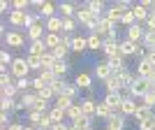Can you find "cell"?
Segmentation results:
<instances>
[{
	"instance_id": "e575fe53",
	"label": "cell",
	"mask_w": 155,
	"mask_h": 130,
	"mask_svg": "<svg viewBox=\"0 0 155 130\" xmlns=\"http://www.w3.org/2000/svg\"><path fill=\"white\" fill-rule=\"evenodd\" d=\"M72 125H74L77 130H93V128H95V125H93V118H91V116H81L79 121H74Z\"/></svg>"
},
{
	"instance_id": "74e56055",
	"label": "cell",
	"mask_w": 155,
	"mask_h": 130,
	"mask_svg": "<svg viewBox=\"0 0 155 130\" xmlns=\"http://www.w3.org/2000/svg\"><path fill=\"white\" fill-rule=\"evenodd\" d=\"M65 86H67V79H65V77H58V79L51 84V91L56 93V95H63V93H65Z\"/></svg>"
},
{
	"instance_id": "cb8c5ba5",
	"label": "cell",
	"mask_w": 155,
	"mask_h": 130,
	"mask_svg": "<svg viewBox=\"0 0 155 130\" xmlns=\"http://www.w3.org/2000/svg\"><path fill=\"white\" fill-rule=\"evenodd\" d=\"M111 114H116V111L111 109V104L107 102V100H102V102H97V118H102V121H107V118L111 116Z\"/></svg>"
},
{
	"instance_id": "f546056e",
	"label": "cell",
	"mask_w": 155,
	"mask_h": 130,
	"mask_svg": "<svg viewBox=\"0 0 155 130\" xmlns=\"http://www.w3.org/2000/svg\"><path fill=\"white\" fill-rule=\"evenodd\" d=\"M44 44H46L49 51L58 49V46H60V35H56V32H46V35H44Z\"/></svg>"
},
{
	"instance_id": "836d02e7",
	"label": "cell",
	"mask_w": 155,
	"mask_h": 130,
	"mask_svg": "<svg viewBox=\"0 0 155 130\" xmlns=\"http://www.w3.org/2000/svg\"><path fill=\"white\" fill-rule=\"evenodd\" d=\"M49 116H51L53 125H56V123H65V118H67V111L58 109V107H51V109H49Z\"/></svg>"
},
{
	"instance_id": "d6a6232c",
	"label": "cell",
	"mask_w": 155,
	"mask_h": 130,
	"mask_svg": "<svg viewBox=\"0 0 155 130\" xmlns=\"http://www.w3.org/2000/svg\"><path fill=\"white\" fill-rule=\"evenodd\" d=\"M86 37H88V49H91V51H97V49H102L104 39L100 37V35H95V32H88Z\"/></svg>"
},
{
	"instance_id": "7402d4cb",
	"label": "cell",
	"mask_w": 155,
	"mask_h": 130,
	"mask_svg": "<svg viewBox=\"0 0 155 130\" xmlns=\"http://www.w3.org/2000/svg\"><path fill=\"white\" fill-rule=\"evenodd\" d=\"M137 46L139 44H134V42H130V39H120V53H123L125 58H134V53H137Z\"/></svg>"
},
{
	"instance_id": "9a60e30c",
	"label": "cell",
	"mask_w": 155,
	"mask_h": 130,
	"mask_svg": "<svg viewBox=\"0 0 155 130\" xmlns=\"http://www.w3.org/2000/svg\"><path fill=\"white\" fill-rule=\"evenodd\" d=\"M132 118H134L137 123H141V121H146V118H155V109H150V107L141 104V100H139V109H137V114Z\"/></svg>"
},
{
	"instance_id": "4316f807",
	"label": "cell",
	"mask_w": 155,
	"mask_h": 130,
	"mask_svg": "<svg viewBox=\"0 0 155 130\" xmlns=\"http://www.w3.org/2000/svg\"><path fill=\"white\" fill-rule=\"evenodd\" d=\"M72 104H74V100L67 98V95H56L53 98V107H58V109H63V111H67Z\"/></svg>"
},
{
	"instance_id": "8fae6325",
	"label": "cell",
	"mask_w": 155,
	"mask_h": 130,
	"mask_svg": "<svg viewBox=\"0 0 155 130\" xmlns=\"http://www.w3.org/2000/svg\"><path fill=\"white\" fill-rule=\"evenodd\" d=\"M81 109H84V114L86 116H91V118H95V114H97V100L93 95H86V98H81Z\"/></svg>"
},
{
	"instance_id": "f907efd6",
	"label": "cell",
	"mask_w": 155,
	"mask_h": 130,
	"mask_svg": "<svg viewBox=\"0 0 155 130\" xmlns=\"http://www.w3.org/2000/svg\"><path fill=\"white\" fill-rule=\"evenodd\" d=\"M146 56H148V49H146L143 44H139V46H137V53H134V58H137V60H146Z\"/></svg>"
},
{
	"instance_id": "277c9868",
	"label": "cell",
	"mask_w": 155,
	"mask_h": 130,
	"mask_svg": "<svg viewBox=\"0 0 155 130\" xmlns=\"http://www.w3.org/2000/svg\"><path fill=\"white\" fill-rule=\"evenodd\" d=\"M9 70H12V74L16 79H26L28 74H30V65H28L26 56H23V58H14V63L9 65Z\"/></svg>"
},
{
	"instance_id": "9c48e42d",
	"label": "cell",
	"mask_w": 155,
	"mask_h": 130,
	"mask_svg": "<svg viewBox=\"0 0 155 130\" xmlns=\"http://www.w3.org/2000/svg\"><path fill=\"white\" fill-rule=\"evenodd\" d=\"M5 19H7V23H9V26H14L16 30L26 28V12H16V9H12Z\"/></svg>"
},
{
	"instance_id": "7a4b0ae2",
	"label": "cell",
	"mask_w": 155,
	"mask_h": 130,
	"mask_svg": "<svg viewBox=\"0 0 155 130\" xmlns=\"http://www.w3.org/2000/svg\"><path fill=\"white\" fill-rule=\"evenodd\" d=\"M74 19H77L79 23H81V26H86L88 30H93V28H95V23H97L100 19H102V16L93 14L91 9L86 7V2H77V16H74Z\"/></svg>"
},
{
	"instance_id": "5bb4252c",
	"label": "cell",
	"mask_w": 155,
	"mask_h": 130,
	"mask_svg": "<svg viewBox=\"0 0 155 130\" xmlns=\"http://www.w3.org/2000/svg\"><path fill=\"white\" fill-rule=\"evenodd\" d=\"M132 12H134L137 23H146L148 16H150V9H148V7H143L141 2H134V5H132Z\"/></svg>"
},
{
	"instance_id": "44dd1931",
	"label": "cell",
	"mask_w": 155,
	"mask_h": 130,
	"mask_svg": "<svg viewBox=\"0 0 155 130\" xmlns=\"http://www.w3.org/2000/svg\"><path fill=\"white\" fill-rule=\"evenodd\" d=\"M104 100L111 104V109H114V111H120V107H123V100H125V98L120 95V93H104Z\"/></svg>"
},
{
	"instance_id": "91938a15",
	"label": "cell",
	"mask_w": 155,
	"mask_h": 130,
	"mask_svg": "<svg viewBox=\"0 0 155 130\" xmlns=\"http://www.w3.org/2000/svg\"><path fill=\"white\" fill-rule=\"evenodd\" d=\"M150 14H155V7H153V12H150Z\"/></svg>"
},
{
	"instance_id": "94428289",
	"label": "cell",
	"mask_w": 155,
	"mask_h": 130,
	"mask_svg": "<svg viewBox=\"0 0 155 130\" xmlns=\"http://www.w3.org/2000/svg\"><path fill=\"white\" fill-rule=\"evenodd\" d=\"M104 130H111V128H104Z\"/></svg>"
},
{
	"instance_id": "4dcf8cb0",
	"label": "cell",
	"mask_w": 155,
	"mask_h": 130,
	"mask_svg": "<svg viewBox=\"0 0 155 130\" xmlns=\"http://www.w3.org/2000/svg\"><path fill=\"white\" fill-rule=\"evenodd\" d=\"M81 116H86V114H84V109H81V104H79V102H74V104L70 107V109H67V118H70V123L79 121Z\"/></svg>"
},
{
	"instance_id": "7dc6e473",
	"label": "cell",
	"mask_w": 155,
	"mask_h": 130,
	"mask_svg": "<svg viewBox=\"0 0 155 130\" xmlns=\"http://www.w3.org/2000/svg\"><path fill=\"white\" fill-rule=\"evenodd\" d=\"M2 98H12V100H19V91H16V86H5V88H2Z\"/></svg>"
},
{
	"instance_id": "db71d44e",
	"label": "cell",
	"mask_w": 155,
	"mask_h": 130,
	"mask_svg": "<svg viewBox=\"0 0 155 130\" xmlns=\"http://www.w3.org/2000/svg\"><path fill=\"white\" fill-rule=\"evenodd\" d=\"M12 123V114L9 111H0V125H9Z\"/></svg>"
},
{
	"instance_id": "681fc988",
	"label": "cell",
	"mask_w": 155,
	"mask_h": 130,
	"mask_svg": "<svg viewBox=\"0 0 155 130\" xmlns=\"http://www.w3.org/2000/svg\"><path fill=\"white\" fill-rule=\"evenodd\" d=\"M137 128L139 130H155V118H146L141 123H137Z\"/></svg>"
},
{
	"instance_id": "484cf974",
	"label": "cell",
	"mask_w": 155,
	"mask_h": 130,
	"mask_svg": "<svg viewBox=\"0 0 155 130\" xmlns=\"http://www.w3.org/2000/svg\"><path fill=\"white\" fill-rule=\"evenodd\" d=\"M153 72H155V67L148 63V60H139V63H137V74H139L141 79H148Z\"/></svg>"
},
{
	"instance_id": "d4e9b609",
	"label": "cell",
	"mask_w": 155,
	"mask_h": 130,
	"mask_svg": "<svg viewBox=\"0 0 155 130\" xmlns=\"http://www.w3.org/2000/svg\"><path fill=\"white\" fill-rule=\"evenodd\" d=\"M46 51H49V49H46L44 39H37V42H30V44H28V53H30V56H44Z\"/></svg>"
},
{
	"instance_id": "30bf717a",
	"label": "cell",
	"mask_w": 155,
	"mask_h": 130,
	"mask_svg": "<svg viewBox=\"0 0 155 130\" xmlns=\"http://www.w3.org/2000/svg\"><path fill=\"white\" fill-rule=\"evenodd\" d=\"M111 74H114V72H111V67H109V63H107V60H100V63L95 65V70H93V77L100 79L102 84L111 77Z\"/></svg>"
},
{
	"instance_id": "3957f363",
	"label": "cell",
	"mask_w": 155,
	"mask_h": 130,
	"mask_svg": "<svg viewBox=\"0 0 155 130\" xmlns=\"http://www.w3.org/2000/svg\"><path fill=\"white\" fill-rule=\"evenodd\" d=\"M26 39H28V32L26 30H16V28H9V32L5 35V49H23L26 46Z\"/></svg>"
},
{
	"instance_id": "5b68a950",
	"label": "cell",
	"mask_w": 155,
	"mask_h": 130,
	"mask_svg": "<svg viewBox=\"0 0 155 130\" xmlns=\"http://www.w3.org/2000/svg\"><path fill=\"white\" fill-rule=\"evenodd\" d=\"M143 35H146V26H143V23H134V26L125 28V39L134 42V44H141Z\"/></svg>"
},
{
	"instance_id": "f1b7e54d",
	"label": "cell",
	"mask_w": 155,
	"mask_h": 130,
	"mask_svg": "<svg viewBox=\"0 0 155 130\" xmlns=\"http://www.w3.org/2000/svg\"><path fill=\"white\" fill-rule=\"evenodd\" d=\"M70 60H56V63H53V74H56V77H65V74H67V72H70Z\"/></svg>"
},
{
	"instance_id": "60d3db41",
	"label": "cell",
	"mask_w": 155,
	"mask_h": 130,
	"mask_svg": "<svg viewBox=\"0 0 155 130\" xmlns=\"http://www.w3.org/2000/svg\"><path fill=\"white\" fill-rule=\"evenodd\" d=\"M37 77L42 79V81H44L46 86H51L53 81L58 79V77H56V74H53V70H42V72H39V74H37Z\"/></svg>"
},
{
	"instance_id": "6da1fadb",
	"label": "cell",
	"mask_w": 155,
	"mask_h": 130,
	"mask_svg": "<svg viewBox=\"0 0 155 130\" xmlns=\"http://www.w3.org/2000/svg\"><path fill=\"white\" fill-rule=\"evenodd\" d=\"M132 5H134V2H127V0H116V2H111V5L107 7L104 16H107L111 23L120 26V19H123V14L127 12V9H132Z\"/></svg>"
},
{
	"instance_id": "f5cc1de1",
	"label": "cell",
	"mask_w": 155,
	"mask_h": 130,
	"mask_svg": "<svg viewBox=\"0 0 155 130\" xmlns=\"http://www.w3.org/2000/svg\"><path fill=\"white\" fill-rule=\"evenodd\" d=\"M42 88H46V84H44V81H42L39 77H32V91H35V93H39Z\"/></svg>"
},
{
	"instance_id": "9f6ffc18",
	"label": "cell",
	"mask_w": 155,
	"mask_h": 130,
	"mask_svg": "<svg viewBox=\"0 0 155 130\" xmlns=\"http://www.w3.org/2000/svg\"><path fill=\"white\" fill-rule=\"evenodd\" d=\"M143 26H146V30H155V14H150V16H148V21H146Z\"/></svg>"
},
{
	"instance_id": "ac0fdd59",
	"label": "cell",
	"mask_w": 155,
	"mask_h": 130,
	"mask_svg": "<svg viewBox=\"0 0 155 130\" xmlns=\"http://www.w3.org/2000/svg\"><path fill=\"white\" fill-rule=\"evenodd\" d=\"M102 53H104V58L118 56V53H120V42H109V39H104V44H102Z\"/></svg>"
},
{
	"instance_id": "f35d334b",
	"label": "cell",
	"mask_w": 155,
	"mask_h": 130,
	"mask_svg": "<svg viewBox=\"0 0 155 130\" xmlns=\"http://www.w3.org/2000/svg\"><path fill=\"white\" fill-rule=\"evenodd\" d=\"M70 53H72V49H67V46H63V44H60L58 49H53L56 60H70Z\"/></svg>"
},
{
	"instance_id": "4fadbf2b",
	"label": "cell",
	"mask_w": 155,
	"mask_h": 130,
	"mask_svg": "<svg viewBox=\"0 0 155 130\" xmlns=\"http://www.w3.org/2000/svg\"><path fill=\"white\" fill-rule=\"evenodd\" d=\"M44 30H46L44 21H42V23H35V26H30V28H26V32H28V39H30V42L44 39Z\"/></svg>"
},
{
	"instance_id": "2e32d148",
	"label": "cell",
	"mask_w": 155,
	"mask_h": 130,
	"mask_svg": "<svg viewBox=\"0 0 155 130\" xmlns=\"http://www.w3.org/2000/svg\"><path fill=\"white\" fill-rule=\"evenodd\" d=\"M44 26H46V32H56V35H60L63 32V16H51V19H46L44 21Z\"/></svg>"
},
{
	"instance_id": "c3c4849f",
	"label": "cell",
	"mask_w": 155,
	"mask_h": 130,
	"mask_svg": "<svg viewBox=\"0 0 155 130\" xmlns=\"http://www.w3.org/2000/svg\"><path fill=\"white\" fill-rule=\"evenodd\" d=\"M37 95L42 98V100H49V102H53V98H56V93L51 91V86H46V88H42V91H39Z\"/></svg>"
},
{
	"instance_id": "7bdbcfd3",
	"label": "cell",
	"mask_w": 155,
	"mask_h": 130,
	"mask_svg": "<svg viewBox=\"0 0 155 130\" xmlns=\"http://www.w3.org/2000/svg\"><path fill=\"white\" fill-rule=\"evenodd\" d=\"M134 23H137V19H134V12H132V9H127V12L123 14V19H120V26L130 28V26H134Z\"/></svg>"
},
{
	"instance_id": "ffe728a7",
	"label": "cell",
	"mask_w": 155,
	"mask_h": 130,
	"mask_svg": "<svg viewBox=\"0 0 155 130\" xmlns=\"http://www.w3.org/2000/svg\"><path fill=\"white\" fill-rule=\"evenodd\" d=\"M88 49V37L86 35H74L72 39V53H84Z\"/></svg>"
},
{
	"instance_id": "603a6c76",
	"label": "cell",
	"mask_w": 155,
	"mask_h": 130,
	"mask_svg": "<svg viewBox=\"0 0 155 130\" xmlns=\"http://www.w3.org/2000/svg\"><path fill=\"white\" fill-rule=\"evenodd\" d=\"M104 60L109 63L111 72H118V70H123L125 65H127V63H125V60H127V58H125L123 53H118V56H111V58H104Z\"/></svg>"
},
{
	"instance_id": "ba28073f",
	"label": "cell",
	"mask_w": 155,
	"mask_h": 130,
	"mask_svg": "<svg viewBox=\"0 0 155 130\" xmlns=\"http://www.w3.org/2000/svg\"><path fill=\"white\" fill-rule=\"evenodd\" d=\"M104 123H107V128H111V130H125L127 128V116H123L120 111H116V114H111Z\"/></svg>"
},
{
	"instance_id": "6f0895ef",
	"label": "cell",
	"mask_w": 155,
	"mask_h": 130,
	"mask_svg": "<svg viewBox=\"0 0 155 130\" xmlns=\"http://www.w3.org/2000/svg\"><path fill=\"white\" fill-rule=\"evenodd\" d=\"M51 130H70V123H67V121H65V123H56Z\"/></svg>"
},
{
	"instance_id": "8992f818",
	"label": "cell",
	"mask_w": 155,
	"mask_h": 130,
	"mask_svg": "<svg viewBox=\"0 0 155 130\" xmlns=\"http://www.w3.org/2000/svg\"><path fill=\"white\" fill-rule=\"evenodd\" d=\"M150 91V84H148V79H137L134 84L130 86V98H137V100H141L143 95H146V93Z\"/></svg>"
},
{
	"instance_id": "8d00e7d4",
	"label": "cell",
	"mask_w": 155,
	"mask_h": 130,
	"mask_svg": "<svg viewBox=\"0 0 155 130\" xmlns=\"http://www.w3.org/2000/svg\"><path fill=\"white\" fill-rule=\"evenodd\" d=\"M77 19H63V32L67 35H77Z\"/></svg>"
},
{
	"instance_id": "83f0119b",
	"label": "cell",
	"mask_w": 155,
	"mask_h": 130,
	"mask_svg": "<svg viewBox=\"0 0 155 130\" xmlns=\"http://www.w3.org/2000/svg\"><path fill=\"white\" fill-rule=\"evenodd\" d=\"M26 60L28 65H30V72H42V67H44V63H42V56H30V53H26Z\"/></svg>"
},
{
	"instance_id": "f6af8a7d",
	"label": "cell",
	"mask_w": 155,
	"mask_h": 130,
	"mask_svg": "<svg viewBox=\"0 0 155 130\" xmlns=\"http://www.w3.org/2000/svg\"><path fill=\"white\" fill-rule=\"evenodd\" d=\"M12 63H14V56L9 53V49L2 46V49H0V65H12Z\"/></svg>"
},
{
	"instance_id": "ab89813d",
	"label": "cell",
	"mask_w": 155,
	"mask_h": 130,
	"mask_svg": "<svg viewBox=\"0 0 155 130\" xmlns=\"http://www.w3.org/2000/svg\"><path fill=\"white\" fill-rule=\"evenodd\" d=\"M148 51H153L155 49V30H146V35H143V42H141Z\"/></svg>"
},
{
	"instance_id": "7c38bea8",
	"label": "cell",
	"mask_w": 155,
	"mask_h": 130,
	"mask_svg": "<svg viewBox=\"0 0 155 130\" xmlns=\"http://www.w3.org/2000/svg\"><path fill=\"white\" fill-rule=\"evenodd\" d=\"M74 84L79 86V88H86V91H93V74L91 72H79L77 77H74Z\"/></svg>"
},
{
	"instance_id": "ee69618b",
	"label": "cell",
	"mask_w": 155,
	"mask_h": 130,
	"mask_svg": "<svg viewBox=\"0 0 155 130\" xmlns=\"http://www.w3.org/2000/svg\"><path fill=\"white\" fill-rule=\"evenodd\" d=\"M0 107H2V111H9V114H14L16 100H12V98H2V100H0Z\"/></svg>"
},
{
	"instance_id": "11a10c76",
	"label": "cell",
	"mask_w": 155,
	"mask_h": 130,
	"mask_svg": "<svg viewBox=\"0 0 155 130\" xmlns=\"http://www.w3.org/2000/svg\"><path fill=\"white\" fill-rule=\"evenodd\" d=\"M7 130H26V125L21 123V121H12V123L7 125Z\"/></svg>"
},
{
	"instance_id": "680465c9",
	"label": "cell",
	"mask_w": 155,
	"mask_h": 130,
	"mask_svg": "<svg viewBox=\"0 0 155 130\" xmlns=\"http://www.w3.org/2000/svg\"><path fill=\"white\" fill-rule=\"evenodd\" d=\"M26 130H39V128H37V125H30V123H28V125H26Z\"/></svg>"
},
{
	"instance_id": "1f68e13d",
	"label": "cell",
	"mask_w": 155,
	"mask_h": 130,
	"mask_svg": "<svg viewBox=\"0 0 155 130\" xmlns=\"http://www.w3.org/2000/svg\"><path fill=\"white\" fill-rule=\"evenodd\" d=\"M19 100H21L23 104H26L28 109H32V104L37 102V93H35V91H26V93H19Z\"/></svg>"
},
{
	"instance_id": "e0dca14e",
	"label": "cell",
	"mask_w": 155,
	"mask_h": 130,
	"mask_svg": "<svg viewBox=\"0 0 155 130\" xmlns=\"http://www.w3.org/2000/svg\"><path fill=\"white\" fill-rule=\"evenodd\" d=\"M123 91V81L116 77V74H111L107 81H104V93H120Z\"/></svg>"
},
{
	"instance_id": "d6986e66",
	"label": "cell",
	"mask_w": 155,
	"mask_h": 130,
	"mask_svg": "<svg viewBox=\"0 0 155 130\" xmlns=\"http://www.w3.org/2000/svg\"><path fill=\"white\" fill-rule=\"evenodd\" d=\"M86 7L91 9L93 14H97V16H104V12H107V2L104 0H86Z\"/></svg>"
},
{
	"instance_id": "816d5d0a",
	"label": "cell",
	"mask_w": 155,
	"mask_h": 130,
	"mask_svg": "<svg viewBox=\"0 0 155 130\" xmlns=\"http://www.w3.org/2000/svg\"><path fill=\"white\" fill-rule=\"evenodd\" d=\"M9 12H12V2H9V0H0V14L7 16Z\"/></svg>"
},
{
	"instance_id": "bcb514c9",
	"label": "cell",
	"mask_w": 155,
	"mask_h": 130,
	"mask_svg": "<svg viewBox=\"0 0 155 130\" xmlns=\"http://www.w3.org/2000/svg\"><path fill=\"white\" fill-rule=\"evenodd\" d=\"M37 128H39V130H51V128H53V121H51V116H49V111H46V114H42V121H39Z\"/></svg>"
},
{
	"instance_id": "52a82bcc",
	"label": "cell",
	"mask_w": 155,
	"mask_h": 130,
	"mask_svg": "<svg viewBox=\"0 0 155 130\" xmlns=\"http://www.w3.org/2000/svg\"><path fill=\"white\" fill-rule=\"evenodd\" d=\"M114 28H118V26H116V23H111V21L107 19V16H102V19H100V21L95 23V28H93L91 32H95V35H100L102 39H107V35H109V32L114 30Z\"/></svg>"
},
{
	"instance_id": "b9f144b4",
	"label": "cell",
	"mask_w": 155,
	"mask_h": 130,
	"mask_svg": "<svg viewBox=\"0 0 155 130\" xmlns=\"http://www.w3.org/2000/svg\"><path fill=\"white\" fill-rule=\"evenodd\" d=\"M26 116H28V123H30V125H39V121H42V111H37V109H28V111H26Z\"/></svg>"
},
{
	"instance_id": "d590c367",
	"label": "cell",
	"mask_w": 155,
	"mask_h": 130,
	"mask_svg": "<svg viewBox=\"0 0 155 130\" xmlns=\"http://www.w3.org/2000/svg\"><path fill=\"white\" fill-rule=\"evenodd\" d=\"M63 95H67V98H72L74 102H77V98L81 95V88H79L77 84H72V81H67V86H65V93Z\"/></svg>"
}]
</instances>
